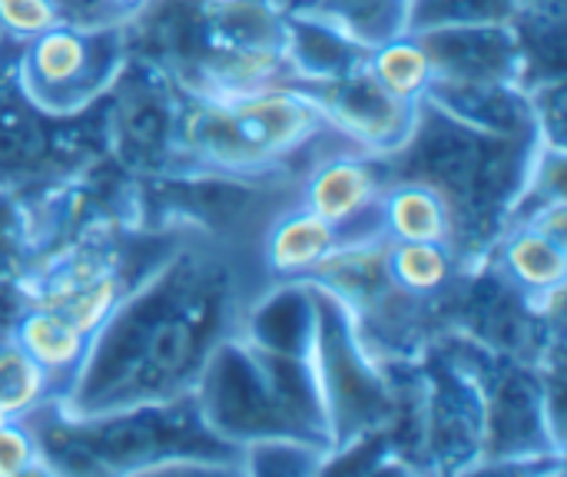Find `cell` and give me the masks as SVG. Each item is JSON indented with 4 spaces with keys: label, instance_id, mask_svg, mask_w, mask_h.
<instances>
[{
    "label": "cell",
    "instance_id": "cell-1",
    "mask_svg": "<svg viewBox=\"0 0 567 477\" xmlns=\"http://www.w3.org/2000/svg\"><path fill=\"white\" fill-rule=\"evenodd\" d=\"M336 136L312 83H279L243 96H196L173 120L186 166L272 179L292 156Z\"/></svg>",
    "mask_w": 567,
    "mask_h": 477
},
{
    "label": "cell",
    "instance_id": "cell-2",
    "mask_svg": "<svg viewBox=\"0 0 567 477\" xmlns=\"http://www.w3.org/2000/svg\"><path fill=\"white\" fill-rule=\"evenodd\" d=\"M120 56V20L66 17L23 43L20 93L43 113H80L113 83Z\"/></svg>",
    "mask_w": 567,
    "mask_h": 477
},
{
    "label": "cell",
    "instance_id": "cell-3",
    "mask_svg": "<svg viewBox=\"0 0 567 477\" xmlns=\"http://www.w3.org/2000/svg\"><path fill=\"white\" fill-rule=\"evenodd\" d=\"M312 90L326 110L329 129L375 159L399 156L422 120V103L392 96L385 86L372 80V73L362 63L342 76L312 83Z\"/></svg>",
    "mask_w": 567,
    "mask_h": 477
},
{
    "label": "cell",
    "instance_id": "cell-4",
    "mask_svg": "<svg viewBox=\"0 0 567 477\" xmlns=\"http://www.w3.org/2000/svg\"><path fill=\"white\" fill-rule=\"evenodd\" d=\"M385 183L382 159L336 136L332 149L302 169V183L292 199L342 229L349 239L372 236L379 232V199Z\"/></svg>",
    "mask_w": 567,
    "mask_h": 477
},
{
    "label": "cell",
    "instance_id": "cell-5",
    "mask_svg": "<svg viewBox=\"0 0 567 477\" xmlns=\"http://www.w3.org/2000/svg\"><path fill=\"white\" fill-rule=\"evenodd\" d=\"M402 153L415 163L409 176L435 186L455 209H462L475 199L488 139L422 103V120Z\"/></svg>",
    "mask_w": 567,
    "mask_h": 477
},
{
    "label": "cell",
    "instance_id": "cell-6",
    "mask_svg": "<svg viewBox=\"0 0 567 477\" xmlns=\"http://www.w3.org/2000/svg\"><path fill=\"white\" fill-rule=\"evenodd\" d=\"M126 299L123 276L113 259L96 249H76L53 269H43L30 302L66 315L90 339L110 322V315Z\"/></svg>",
    "mask_w": 567,
    "mask_h": 477
},
{
    "label": "cell",
    "instance_id": "cell-7",
    "mask_svg": "<svg viewBox=\"0 0 567 477\" xmlns=\"http://www.w3.org/2000/svg\"><path fill=\"white\" fill-rule=\"evenodd\" d=\"M435 63V76L458 80H505L518 73V37L505 20L482 23H442L415 30Z\"/></svg>",
    "mask_w": 567,
    "mask_h": 477
},
{
    "label": "cell",
    "instance_id": "cell-8",
    "mask_svg": "<svg viewBox=\"0 0 567 477\" xmlns=\"http://www.w3.org/2000/svg\"><path fill=\"white\" fill-rule=\"evenodd\" d=\"M422 103L498 143L518 139V133L528 126V106L515 93V83L505 80L435 76Z\"/></svg>",
    "mask_w": 567,
    "mask_h": 477
},
{
    "label": "cell",
    "instance_id": "cell-9",
    "mask_svg": "<svg viewBox=\"0 0 567 477\" xmlns=\"http://www.w3.org/2000/svg\"><path fill=\"white\" fill-rule=\"evenodd\" d=\"M346 239L349 236L342 229H336L302 203L289 199L266 219L262 266L276 282H306L312 269Z\"/></svg>",
    "mask_w": 567,
    "mask_h": 477
},
{
    "label": "cell",
    "instance_id": "cell-10",
    "mask_svg": "<svg viewBox=\"0 0 567 477\" xmlns=\"http://www.w3.org/2000/svg\"><path fill=\"white\" fill-rule=\"evenodd\" d=\"M179 203L199 226L216 232H236L256 216H269L276 209L269 206V189H262L259 179L199 166H186L179 173Z\"/></svg>",
    "mask_w": 567,
    "mask_h": 477
},
{
    "label": "cell",
    "instance_id": "cell-11",
    "mask_svg": "<svg viewBox=\"0 0 567 477\" xmlns=\"http://www.w3.org/2000/svg\"><path fill=\"white\" fill-rule=\"evenodd\" d=\"M379 232L395 242H445L458 239V209L429 183L405 176L389 179L379 199Z\"/></svg>",
    "mask_w": 567,
    "mask_h": 477
},
{
    "label": "cell",
    "instance_id": "cell-12",
    "mask_svg": "<svg viewBox=\"0 0 567 477\" xmlns=\"http://www.w3.org/2000/svg\"><path fill=\"white\" fill-rule=\"evenodd\" d=\"M10 339L43 369L53 392L76 388L90 359V335L66 315L30 302L10 325Z\"/></svg>",
    "mask_w": 567,
    "mask_h": 477
},
{
    "label": "cell",
    "instance_id": "cell-13",
    "mask_svg": "<svg viewBox=\"0 0 567 477\" xmlns=\"http://www.w3.org/2000/svg\"><path fill=\"white\" fill-rule=\"evenodd\" d=\"M498 272L508 289L525 299H561L567 279L565 242L532 222H518L498 246Z\"/></svg>",
    "mask_w": 567,
    "mask_h": 477
},
{
    "label": "cell",
    "instance_id": "cell-14",
    "mask_svg": "<svg viewBox=\"0 0 567 477\" xmlns=\"http://www.w3.org/2000/svg\"><path fill=\"white\" fill-rule=\"evenodd\" d=\"M196 362V325L186 309L173 315H156L146 329L140 359L126 379L130 388L140 395H156L159 388H169L176 379H183Z\"/></svg>",
    "mask_w": 567,
    "mask_h": 477
},
{
    "label": "cell",
    "instance_id": "cell-15",
    "mask_svg": "<svg viewBox=\"0 0 567 477\" xmlns=\"http://www.w3.org/2000/svg\"><path fill=\"white\" fill-rule=\"evenodd\" d=\"M362 66L372 73V80L379 86H385L392 96L409 100V103H422L435 80L432 53L415 30H402V33L385 37L382 43L369 46Z\"/></svg>",
    "mask_w": 567,
    "mask_h": 477
},
{
    "label": "cell",
    "instance_id": "cell-16",
    "mask_svg": "<svg viewBox=\"0 0 567 477\" xmlns=\"http://www.w3.org/2000/svg\"><path fill=\"white\" fill-rule=\"evenodd\" d=\"M385 272L402 299H435L455 276V246L385 239Z\"/></svg>",
    "mask_w": 567,
    "mask_h": 477
},
{
    "label": "cell",
    "instance_id": "cell-17",
    "mask_svg": "<svg viewBox=\"0 0 567 477\" xmlns=\"http://www.w3.org/2000/svg\"><path fill=\"white\" fill-rule=\"evenodd\" d=\"M53 385L43 369L7 335L0 339V415L3 418H33L50 398Z\"/></svg>",
    "mask_w": 567,
    "mask_h": 477
},
{
    "label": "cell",
    "instance_id": "cell-18",
    "mask_svg": "<svg viewBox=\"0 0 567 477\" xmlns=\"http://www.w3.org/2000/svg\"><path fill=\"white\" fill-rule=\"evenodd\" d=\"M429 445L435 458H472L482 448V412L458 398L432 402Z\"/></svg>",
    "mask_w": 567,
    "mask_h": 477
},
{
    "label": "cell",
    "instance_id": "cell-19",
    "mask_svg": "<svg viewBox=\"0 0 567 477\" xmlns=\"http://www.w3.org/2000/svg\"><path fill=\"white\" fill-rule=\"evenodd\" d=\"M100 458H106L113 468H146L150 458H156L159 452V435L150 422L143 418H130L126 412L116 415L113 422H106V428L100 432Z\"/></svg>",
    "mask_w": 567,
    "mask_h": 477
},
{
    "label": "cell",
    "instance_id": "cell-20",
    "mask_svg": "<svg viewBox=\"0 0 567 477\" xmlns=\"http://www.w3.org/2000/svg\"><path fill=\"white\" fill-rule=\"evenodd\" d=\"M43 448L30 418H3L0 422V477L37 475L43 471Z\"/></svg>",
    "mask_w": 567,
    "mask_h": 477
},
{
    "label": "cell",
    "instance_id": "cell-21",
    "mask_svg": "<svg viewBox=\"0 0 567 477\" xmlns=\"http://www.w3.org/2000/svg\"><path fill=\"white\" fill-rule=\"evenodd\" d=\"M66 17L70 13L63 0H0V30L20 43L33 40Z\"/></svg>",
    "mask_w": 567,
    "mask_h": 477
},
{
    "label": "cell",
    "instance_id": "cell-22",
    "mask_svg": "<svg viewBox=\"0 0 567 477\" xmlns=\"http://www.w3.org/2000/svg\"><path fill=\"white\" fill-rule=\"evenodd\" d=\"M40 146V129L27 110L0 106V156L7 159H27Z\"/></svg>",
    "mask_w": 567,
    "mask_h": 477
},
{
    "label": "cell",
    "instance_id": "cell-23",
    "mask_svg": "<svg viewBox=\"0 0 567 477\" xmlns=\"http://www.w3.org/2000/svg\"><path fill=\"white\" fill-rule=\"evenodd\" d=\"M103 3L110 7V13H113V17H120V20H123V17L140 13V10H143L146 3H153V0H103Z\"/></svg>",
    "mask_w": 567,
    "mask_h": 477
},
{
    "label": "cell",
    "instance_id": "cell-24",
    "mask_svg": "<svg viewBox=\"0 0 567 477\" xmlns=\"http://www.w3.org/2000/svg\"><path fill=\"white\" fill-rule=\"evenodd\" d=\"M0 422H3V415H0Z\"/></svg>",
    "mask_w": 567,
    "mask_h": 477
}]
</instances>
